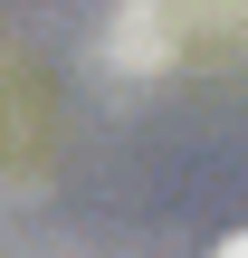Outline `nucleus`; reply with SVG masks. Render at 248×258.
I'll return each instance as SVG.
<instances>
[{
    "instance_id": "1",
    "label": "nucleus",
    "mask_w": 248,
    "mask_h": 258,
    "mask_svg": "<svg viewBox=\"0 0 248 258\" xmlns=\"http://www.w3.org/2000/svg\"><path fill=\"white\" fill-rule=\"evenodd\" d=\"M220 258H248V239H229V249H220Z\"/></svg>"
}]
</instances>
